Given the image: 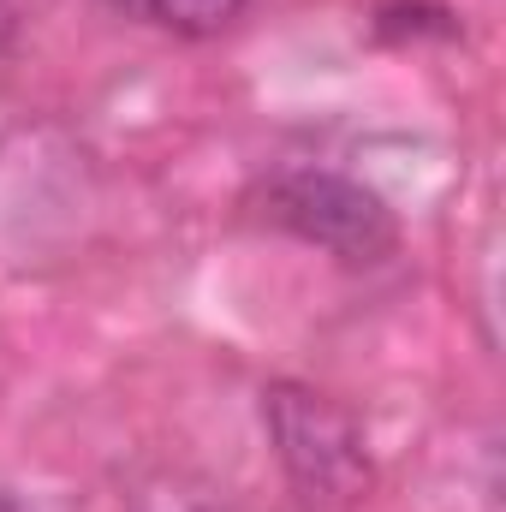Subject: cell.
<instances>
[{"label": "cell", "mask_w": 506, "mask_h": 512, "mask_svg": "<svg viewBox=\"0 0 506 512\" xmlns=\"http://www.w3.org/2000/svg\"><path fill=\"white\" fill-rule=\"evenodd\" d=\"M268 221L316 251L340 256V262H381L399 245V221L393 209L381 203L370 185L346 179V173H316V167H298V173H280L262 197Z\"/></svg>", "instance_id": "7a4b0ae2"}, {"label": "cell", "mask_w": 506, "mask_h": 512, "mask_svg": "<svg viewBox=\"0 0 506 512\" xmlns=\"http://www.w3.org/2000/svg\"><path fill=\"white\" fill-rule=\"evenodd\" d=\"M0 512H24V507H18V501H12V495H0Z\"/></svg>", "instance_id": "8992f818"}, {"label": "cell", "mask_w": 506, "mask_h": 512, "mask_svg": "<svg viewBox=\"0 0 506 512\" xmlns=\"http://www.w3.org/2000/svg\"><path fill=\"white\" fill-rule=\"evenodd\" d=\"M12 36H18V12H12V0H0V54L12 48Z\"/></svg>", "instance_id": "5b68a950"}, {"label": "cell", "mask_w": 506, "mask_h": 512, "mask_svg": "<svg viewBox=\"0 0 506 512\" xmlns=\"http://www.w3.org/2000/svg\"><path fill=\"white\" fill-rule=\"evenodd\" d=\"M120 6H126L131 18H143L155 30H173V36H191V42L221 36L245 12V0H120Z\"/></svg>", "instance_id": "3957f363"}, {"label": "cell", "mask_w": 506, "mask_h": 512, "mask_svg": "<svg viewBox=\"0 0 506 512\" xmlns=\"http://www.w3.org/2000/svg\"><path fill=\"white\" fill-rule=\"evenodd\" d=\"M262 423L274 435V453L310 512H346L358 507L376 483L364 429L346 405L304 382H274L262 393Z\"/></svg>", "instance_id": "6da1fadb"}, {"label": "cell", "mask_w": 506, "mask_h": 512, "mask_svg": "<svg viewBox=\"0 0 506 512\" xmlns=\"http://www.w3.org/2000/svg\"><path fill=\"white\" fill-rule=\"evenodd\" d=\"M381 36H459V18L447 6H411V0H387L376 12Z\"/></svg>", "instance_id": "277c9868"}]
</instances>
